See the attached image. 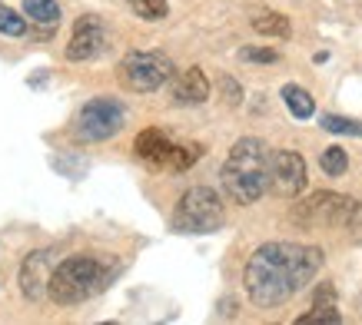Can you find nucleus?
I'll use <instances>...</instances> for the list:
<instances>
[{
    "label": "nucleus",
    "instance_id": "obj_19",
    "mask_svg": "<svg viewBox=\"0 0 362 325\" xmlns=\"http://www.w3.org/2000/svg\"><path fill=\"white\" fill-rule=\"evenodd\" d=\"M130 7L143 20H163L166 17V0H130Z\"/></svg>",
    "mask_w": 362,
    "mask_h": 325
},
{
    "label": "nucleus",
    "instance_id": "obj_7",
    "mask_svg": "<svg viewBox=\"0 0 362 325\" xmlns=\"http://www.w3.org/2000/svg\"><path fill=\"white\" fill-rule=\"evenodd\" d=\"M359 203L349 199V196L339 193H313L309 199L296 203L293 209V219L299 226H349L352 216H356Z\"/></svg>",
    "mask_w": 362,
    "mask_h": 325
},
{
    "label": "nucleus",
    "instance_id": "obj_10",
    "mask_svg": "<svg viewBox=\"0 0 362 325\" xmlns=\"http://www.w3.org/2000/svg\"><path fill=\"white\" fill-rule=\"evenodd\" d=\"M107 47V33H103V23L97 17H80L77 27H74V37L66 44V60L74 64H83V60H93V57L103 54Z\"/></svg>",
    "mask_w": 362,
    "mask_h": 325
},
{
    "label": "nucleus",
    "instance_id": "obj_13",
    "mask_svg": "<svg viewBox=\"0 0 362 325\" xmlns=\"http://www.w3.org/2000/svg\"><path fill=\"white\" fill-rule=\"evenodd\" d=\"M299 325H339L342 322V315L336 312V302H332V289L329 285H322V289H319V295H316V305H313V309H309V312H303L296 319Z\"/></svg>",
    "mask_w": 362,
    "mask_h": 325
},
{
    "label": "nucleus",
    "instance_id": "obj_17",
    "mask_svg": "<svg viewBox=\"0 0 362 325\" xmlns=\"http://www.w3.org/2000/svg\"><path fill=\"white\" fill-rule=\"evenodd\" d=\"M319 166H322L326 176H342L349 170V156H346L342 146H329V150H322V156H319Z\"/></svg>",
    "mask_w": 362,
    "mask_h": 325
},
{
    "label": "nucleus",
    "instance_id": "obj_8",
    "mask_svg": "<svg viewBox=\"0 0 362 325\" xmlns=\"http://www.w3.org/2000/svg\"><path fill=\"white\" fill-rule=\"evenodd\" d=\"M269 189L279 196H299L306 189V160L293 150H276L269 160Z\"/></svg>",
    "mask_w": 362,
    "mask_h": 325
},
{
    "label": "nucleus",
    "instance_id": "obj_16",
    "mask_svg": "<svg viewBox=\"0 0 362 325\" xmlns=\"http://www.w3.org/2000/svg\"><path fill=\"white\" fill-rule=\"evenodd\" d=\"M23 13H27L33 23H40V27L60 23V7H57V0H23Z\"/></svg>",
    "mask_w": 362,
    "mask_h": 325
},
{
    "label": "nucleus",
    "instance_id": "obj_9",
    "mask_svg": "<svg viewBox=\"0 0 362 325\" xmlns=\"http://www.w3.org/2000/svg\"><path fill=\"white\" fill-rule=\"evenodd\" d=\"M54 269H57L54 252H47V249L30 252L21 266V292L27 299H33V302L50 295V276H54Z\"/></svg>",
    "mask_w": 362,
    "mask_h": 325
},
{
    "label": "nucleus",
    "instance_id": "obj_15",
    "mask_svg": "<svg viewBox=\"0 0 362 325\" xmlns=\"http://www.w3.org/2000/svg\"><path fill=\"white\" fill-rule=\"evenodd\" d=\"M252 30L263 33V37H279V40H286L289 33H293V27H289V17H283V13H256L252 17Z\"/></svg>",
    "mask_w": 362,
    "mask_h": 325
},
{
    "label": "nucleus",
    "instance_id": "obj_2",
    "mask_svg": "<svg viewBox=\"0 0 362 325\" xmlns=\"http://www.w3.org/2000/svg\"><path fill=\"white\" fill-rule=\"evenodd\" d=\"M269 160H273V150L263 140L256 136L236 140L220 173L223 193L240 206H252L256 199H263V193L269 189Z\"/></svg>",
    "mask_w": 362,
    "mask_h": 325
},
{
    "label": "nucleus",
    "instance_id": "obj_6",
    "mask_svg": "<svg viewBox=\"0 0 362 325\" xmlns=\"http://www.w3.org/2000/svg\"><path fill=\"white\" fill-rule=\"evenodd\" d=\"M123 107L110 97H100L83 103V110L77 113V123H74V136L83 143H100V140H110L123 130Z\"/></svg>",
    "mask_w": 362,
    "mask_h": 325
},
{
    "label": "nucleus",
    "instance_id": "obj_1",
    "mask_svg": "<svg viewBox=\"0 0 362 325\" xmlns=\"http://www.w3.org/2000/svg\"><path fill=\"white\" fill-rule=\"evenodd\" d=\"M322 269V249L319 246H299V242H266L250 256L243 282L246 292L259 309H276L303 292Z\"/></svg>",
    "mask_w": 362,
    "mask_h": 325
},
{
    "label": "nucleus",
    "instance_id": "obj_3",
    "mask_svg": "<svg viewBox=\"0 0 362 325\" xmlns=\"http://www.w3.org/2000/svg\"><path fill=\"white\" fill-rule=\"evenodd\" d=\"M110 279V262L97 259V256H70V259L57 262L54 276H50V299L57 305H80L103 292Z\"/></svg>",
    "mask_w": 362,
    "mask_h": 325
},
{
    "label": "nucleus",
    "instance_id": "obj_20",
    "mask_svg": "<svg viewBox=\"0 0 362 325\" xmlns=\"http://www.w3.org/2000/svg\"><path fill=\"white\" fill-rule=\"evenodd\" d=\"M23 30H27V20H23L17 11H11V7H4V4H0V33H7V37H21Z\"/></svg>",
    "mask_w": 362,
    "mask_h": 325
},
{
    "label": "nucleus",
    "instance_id": "obj_21",
    "mask_svg": "<svg viewBox=\"0 0 362 325\" xmlns=\"http://www.w3.org/2000/svg\"><path fill=\"white\" fill-rule=\"evenodd\" d=\"M243 60H252V64H276L279 60V54L276 50H269V47H246V50H240Z\"/></svg>",
    "mask_w": 362,
    "mask_h": 325
},
{
    "label": "nucleus",
    "instance_id": "obj_12",
    "mask_svg": "<svg viewBox=\"0 0 362 325\" xmlns=\"http://www.w3.org/2000/svg\"><path fill=\"white\" fill-rule=\"evenodd\" d=\"M170 93H173V103H180V107H199L209 100V80L199 66H187L173 76Z\"/></svg>",
    "mask_w": 362,
    "mask_h": 325
},
{
    "label": "nucleus",
    "instance_id": "obj_11",
    "mask_svg": "<svg viewBox=\"0 0 362 325\" xmlns=\"http://www.w3.org/2000/svg\"><path fill=\"white\" fill-rule=\"evenodd\" d=\"M133 150L143 162H150L153 170H173V156H176V143L166 136L163 130H143L133 143Z\"/></svg>",
    "mask_w": 362,
    "mask_h": 325
},
{
    "label": "nucleus",
    "instance_id": "obj_14",
    "mask_svg": "<svg viewBox=\"0 0 362 325\" xmlns=\"http://www.w3.org/2000/svg\"><path fill=\"white\" fill-rule=\"evenodd\" d=\"M283 103L289 107V113H293L296 119H309L313 113H316L313 97H309L303 87H296V83H286V87H283Z\"/></svg>",
    "mask_w": 362,
    "mask_h": 325
},
{
    "label": "nucleus",
    "instance_id": "obj_4",
    "mask_svg": "<svg viewBox=\"0 0 362 325\" xmlns=\"http://www.w3.org/2000/svg\"><path fill=\"white\" fill-rule=\"evenodd\" d=\"M173 232H183V236H209L223 226V199L216 189L209 186H193L180 196V203L173 209V219H170Z\"/></svg>",
    "mask_w": 362,
    "mask_h": 325
},
{
    "label": "nucleus",
    "instance_id": "obj_5",
    "mask_svg": "<svg viewBox=\"0 0 362 325\" xmlns=\"http://www.w3.org/2000/svg\"><path fill=\"white\" fill-rule=\"evenodd\" d=\"M120 80L136 93H153L173 80V64L166 54H156V50H133L123 57Z\"/></svg>",
    "mask_w": 362,
    "mask_h": 325
},
{
    "label": "nucleus",
    "instance_id": "obj_18",
    "mask_svg": "<svg viewBox=\"0 0 362 325\" xmlns=\"http://www.w3.org/2000/svg\"><path fill=\"white\" fill-rule=\"evenodd\" d=\"M322 130L342 133V136H362V123L359 119H346V117H332V113H326V117H322Z\"/></svg>",
    "mask_w": 362,
    "mask_h": 325
}]
</instances>
